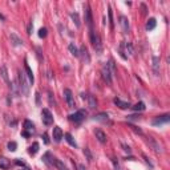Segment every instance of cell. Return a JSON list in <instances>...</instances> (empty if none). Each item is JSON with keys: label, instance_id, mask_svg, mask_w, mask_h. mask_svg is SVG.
<instances>
[{"label": "cell", "instance_id": "cell-1", "mask_svg": "<svg viewBox=\"0 0 170 170\" xmlns=\"http://www.w3.org/2000/svg\"><path fill=\"white\" fill-rule=\"evenodd\" d=\"M19 89L25 96L29 93V85L27 82V80H25V75L23 72H19Z\"/></svg>", "mask_w": 170, "mask_h": 170}, {"label": "cell", "instance_id": "cell-2", "mask_svg": "<svg viewBox=\"0 0 170 170\" xmlns=\"http://www.w3.org/2000/svg\"><path fill=\"white\" fill-rule=\"evenodd\" d=\"M91 43H92V45H93V48L96 49V52H101V50H102L101 39L95 31H91Z\"/></svg>", "mask_w": 170, "mask_h": 170}, {"label": "cell", "instance_id": "cell-3", "mask_svg": "<svg viewBox=\"0 0 170 170\" xmlns=\"http://www.w3.org/2000/svg\"><path fill=\"white\" fill-rule=\"evenodd\" d=\"M41 116H43V122H44L47 126H49V125L53 124V116H52V113H50L48 109L41 110Z\"/></svg>", "mask_w": 170, "mask_h": 170}, {"label": "cell", "instance_id": "cell-4", "mask_svg": "<svg viewBox=\"0 0 170 170\" xmlns=\"http://www.w3.org/2000/svg\"><path fill=\"white\" fill-rule=\"evenodd\" d=\"M85 117H86V112L84 109H80L75 114H70L69 118H70V121H75V122H81Z\"/></svg>", "mask_w": 170, "mask_h": 170}, {"label": "cell", "instance_id": "cell-5", "mask_svg": "<svg viewBox=\"0 0 170 170\" xmlns=\"http://www.w3.org/2000/svg\"><path fill=\"white\" fill-rule=\"evenodd\" d=\"M64 98H65L66 104L69 108H75V98H73V93L70 89H64Z\"/></svg>", "mask_w": 170, "mask_h": 170}, {"label": "cell", "instance_id": "cell-6", "mask_svg": "<svg viewBox=\"0 0 170 170\" xmlns=\"http://www.w3.org/2000/svg\"><path fill=\"white\" fill-rule=\"evenodd\" d=\"M101 73H102V77H104L105 81H106L108 84H110V82H112V72H110V68L108 64H104V65H102Z\"/></svg>", "mask_w": 170, "mask_h": 170}, {"label": "cell", "instance_id": "cell-7", "mask_svg": "<svg viewBox=\"0 0 170 170\" xmlns=\"http://www.w3.org/2000/svg\"><path fill=\"white\" fill-rule=\"evenodd\" d=\"M63 130H61V128H59V126H55L53 128V132H52V137H53V140L56 142H60L61 138H63Z\"/></svg>", "mask_w": 170, "mask_h": 170}, {"label": "cell", "instance_id": "cell-8", "mask_svg": "<svg viewBox=\"0 0 170 170\" xmlns=\"http://www.w3.org/2000/svg\"><path fill=\"white\" fill-rule=\"evenodd\" d=\"M170 120V116L169 114H164V116L161 117H155L154 120H153V125H161V124H166L169 122Z\"/></svg>", "mask_w": 170, "mask_h": 170}, {"label": "cell", "instance_id": "cell-9", "mask_svg": "<svg viewBox=\"0 0 170 170\" xmlns=\"http://www.w3.org/2000/svg\"><path fill=\"white\" fill-rule=\"evenodd\" d=\"M80 55L82 56V60L85 61V64H89L91 63V56H89V53H88V49H86V47L85 45H82L81 48H80Z\"/></svg>", "mask_w": 170, "mask_h": 170}, {"label": "cell", "instance_id": "cell-10", "mask_svg": "<svg viewBox=\"0 0 170 170\" xmlns=\"http://www.w3.org/2000/svg\"><path fill=\"white\" fill-rule=\"evenodd\" d=\"M95 134H96V138H97L101 144H105V142H106V134H105L102 130L96 129L95 130Z\"/></svg>", "mask_w": 170, "mask_h": 170}, {"label": "cell", "instance_id": "cell-11", "mask_svg": "<svg viewBox=\"0 0 170 170\" xmlns=\"http://www.w3.org/2000/svg\"><path fill=\"white\" fill-rule=\"evenodd\" d=\"M43 161H44L45 164L49 165V166H55V161H56V158L50 154V153H47V154L43 157Z\"/></svg>", "mask_w": 170, "mask_h": 170}, {"label": "cell", "instance_id": "cell-12", "mask_svg": "<svg viewBox=\"0 0 170 170\" xmlns=\"http://www.w3.org/2000/svg\"><path fill=\"white\" fill-rule=\"evenodd\" d=\"M0 73H1V77H3L4 81H6L7 84L11 86L10 79H8V70H7V66H6V65H1V68H0Z\"/></svg>", "mask_w": 170, "mask_h": 170}, {"label": "cell", "instance_id": "cell-13", "mask_svg": "<svg viewBox=\"0 0 170 170\" xmlns=\"http://www.w3.org/2000/svg\"><path fill=\"white\" fill-rule=\"evenodd\" d=\"M85 21H86L88 27H92V11L89 7L85 8Z\"/></svg>", "mask_w": 170, "mask_h": 170}, {"label": "cell", "instance_id": "cell-14", "mask_svg": "<svg viewBox=\"0 0 170 170\" xmlns=\"http://www.w3.org/2000/svg\"><path fill=\"white\" fill-rule=\"evenodd\" d=\"M120 24H121V27H122L124 32L129 31V21H128V19H126L125 16H121L120 17Z\"/></svg>", "mask_w": 170, "mask_h": 170}, {"label": "cell", "instance_id": "cell-15", "mask_svg": "<svg viewBox=\"0 0 170 170\" xmlns=\"http://www.w3.org/2000/svg\"><path fill=\"white\" fill-rule=\"evenodd\" d=\"M114 104H116L118 108H121V109H128V108H130V104H129V102L121 101L120 98H114Z\"/></svg>", "mask_w": 170, "mask_h": 170}, {"label": "cell", "instance_id": "cell-16", "mask_svg": "<svg viewBox=\"0 0 170 170\" xmlns=\"http://www.w3.org/2000/svg\"><path fill=\"white\" fill-rule=\"evenodd\" d=\"M24 68H25V72H27V76H28V81H29V84H33V81H35V77H33V73H32L31 68L28 66V64H27V63H25Z\"/></svg>", "mask_w": 170, "mask_h": 170}, {"label": "cell", "instance_id": "cell-17", "mask_svg": "<svg viewBox=\"0 0 170 170\" xmlns=\"http://www.w3.org/2000/svg\"><path fill=\"white\" fill-rule=\"evenodd\" d=\"M10 166H11L10 161L7 160L6 157H0V169L7 170V169H10Z\"/></svg>", "mask_w": 170, "mask_h": 170}, {"label": "cell", "instance_id": "cell-18", "mask_svg": "<svg viewBox=\"0 0 170 170\" xmlns=\"http://www.w3.org/2000/svg\"><path fill=\"white\" fill-rule=\"evenodd\" d=\"M155 25H157V21H155L154 17H151V19H149L148 23H146V29H148V31H151V29L155 28Z\"/></svg>", "mask_w": 170, "mask_h": 170}, {"label": "cell", "instance_id": "cell-19", "mask_svg": "<svg viewBox=\"0 0 170 170\" xmlns=\"http://www.w3.org/2000/svg\"><path fill=\"white\" fill-rule=\"evenodd\" d=\"M68 48H69V52H70V53H72L75 57H79V56H80L79 49H77V47H76V45L73 44V43H70L69 47H68Z\"/></svg>", "mask_w": 170, "mask_h": 170}, {"label": "cell", "instance_id": "cell-20", "mask_svg": "<svg viewBox=\"0 0 170 170\" xmlns=\"http://www.w3.org/2000/svg\"><path fill=\"white\" fill-rule=\"evenodd\" d=\"M65 140H66V142H68V144H69L70 146H73V148H77V144H76V141L73 140L72 134H69V133H66V134H65Z\"/></svg>", "mask_w": 170, "mask_h": 170}, {"label": "cell", "instance_id": "cell-21", "mask_svg": "<svg viewBox=\"0 0 170 170\" xmlns=\"http://www.w3.org/2000/svg\"><path fill=\"white\" fill-rule=\"evenodd\" d=\"M24 129L25 130H29V132H33L35 130V125H33V122L29 120H25L24 121Z\"/></svg>", "mask_w": 170, "mask_h": 170}, {"label": "cell", "instance_id": "cell-22", "mask_svg": "<svg viewBox=\"0 0 170 170\" xmlns=\"http://www.w3.org/2000/svg\"><path fill=\"white\" fill-rule=\"evenodd\" d=\"M88 105H89V108L91 109H95L96 106H97V101H96V98L93 97V96H88Z\"/></svg>", "mask_w": 170, "mask_h": 170}, {"label": "cell", "instance_id": "cell-23", "mask_svg": "<svg viewBox=\"0 0 170 170\" xmlns=\"http://www.w3.org/2000/svg\"><path fill=\"white\" fill-rule=\"evenodd\" d=\"M37 151H39V144L37 142H33V144L29 146V154L33 155V154H36Z\"/></svg>", "mask_w": 170, "mask_h": 170}, {"label": "cell", "instance_id": "cell-24", "mask_svg": "<svg viewBox=\"0 0 170 170\" xmlns=\"http://www.w3.org/2000/svg\"><path fill=\"white\" fill-rule=\"evenodd\" d=\"M70 17H72L73 23L76 24V27H80V25H81V23H80V17H79V13H76V12L70 13Z\"/></svg>", "mask_w": 170, "mask_h": 170}, {"label": "cell", "instance_id": "cell-25", "mask_svg": "<svg viewBox=\"0 0 170 170\" xmlns=\"http://www.w3.org/2000/svg\"><path fill=\"white\" fill-rule=\"evenodd\" d=\"M158 66H160V59L158 57H153V69H154L155 73H158L160 70H158Z\"/></svg>", "mask_w": 170, "mask_h": 170}, {"label": "cell", "instance_id": "cell-26", "mask_svg": "<svg viewBox=\"0 0 170 170\" xmlns=\"http://www.w3.org/2000/svg\"><path fill=\"white\" fill-rule=\"evenodd\" d=\"M124 47H125V52H126V53L132 56V55H133V45L130 44V43H125V44H124Z\"/></svg>", "mask_w": 170, "mask_h": 170}, {"label": "cell", "instance_id": "cell-27", "mask_svg": "<svg viewBox=\"0 0 170 170\" xmlns=\"http://www.w3.org/2000/svg\"><path fill=\"white\" fill-rule=\"evenodd\" d=\"M95 120H97V121H106L108 120V114L106 113H98L97 116H95Z\"/></svg>", "mask_w": 170, "mask_h": 170}, {"label": "cell", "instance_id": "cell-28", "mask_svg": "<svg viewBox=\"0 0 170 170\" xmlns=\"http://www.w3.org/2000/svg\"><path fill=\"white\" fill-rule=\"evenodd\" d=\"M11 40L13 41V45H21V44H23V41L20 40V39L17 37L16 35H13V33L11 35Z\"/></svg>", "mask_w": 170, "mask_h": 170}, {"label": "cell", "instance_id": "cell-29", "mask_svg": "<svg viewBox=\"0 0 170 170\" xmlns=\"http://www.w3.org/2000/svg\"><path fill=\"white\" fill-rule=\"evenodd\" d=\"M149 142H150V145L153 146V148H154V150H155V151H161V146L158 145V144H157V142H155L153 138H149Z\"/></svg>", "mask_w": 170, "mask_h": 170}, {"label": "cell", "instance_id": "cell-30", "mask_svg": "<svg viewBox=\"0 0 170 170\" xmlns=\"http://www.w3.org/2000/svg\"><path fill=\"white\" fill-rule=\"evenodd\" d=\"M133 109H134L135 112H138V110H145V104H144V102H137V104L133 106Z\"/></svg>", "mask_w": 170, "mask_h": 170}, {"label": "cell", "instance_id": "cell-31", "mask_svg": "<svg viewBox=\"0 0 170 170\" xmlns=\"http://www.w3.org/2000/svg\"><path fill=\"white\" fill-rule=\"evenodd\" d=\"M55 166H56L59 170H68V169H66V167L63 165V162H60L59 160H56V161H55Z\"/></svg>", "mask_w": 170, "mask_h": 170}, {"label": "cell", "instance_id": "cell-32", "mask_svg": "<svg viewBox=\"0 0 170 170\" xmlns=\"http://www.w3.org/2000/svg\"><path fill=\"white\" fill-rule=\"evenodd\" d=\"M109 12H108V15H109V23H110V28L113 29V27H114V24H113V13H112V8L109 7Z\"/></svg>", "mask_w": 170, "mask_h": 170}, {"label": "cell", "instance_id": "cell-33", "mask_svg": "<svg viewBox=\"0 0 170 170\" xmlns=\"http://www.w3.org/2000/svg\"><path fill=\"white\" fill-rule=\"evenodd\" d=\"M84 154L86 155V158H88L89 162H92V161H93V155H92V153H91V150H89V149H84Z\"/></svg>", "mask_w": 170, "mask_h": 170}, {"label": "cell", "instance_id": "cell-34", "mask_svg": "<svg viewBox=\"0 0 170 170\" xmlns=\"http://www.w3.org/2000/svg\"><path fill=\"white\" fill-rule=\"evenodd\" d=\"M16 148H17V144H16L15 141L8 142V149H10L11 151H15V150H16Z\"/></svg>", "mask_w": 170, "mask_h": 170}, {"label": "cell", "instance_id": "cell-35", "mask_svg": "<svg viewBox=\"0 0 170 170\" xmlns=\"http://www.w3.org/2000/svg\"><path fill=\"white\" fill-rule=\"evenodd\" d=\"M47 33H48V31H47V28H40V31H39V37H45L47 36Z\"/></svg>", "mask_w": 170, "mask_h": 170}, {"label": "cell", "instance_id": "cell-36", "mask_svg": "<svg viewBox=\"0 0 170 170\" xmlns=\"http://www.w3.org/2000/svg\"><path fill=\"white\" fill-rule=\"evenodd\" d=\"M113 161V165H114V170H120V165H118V162H117L116 160H112Z\"/></svg>", "mask_w": 170, "mask_h": 170}, {"label": "cell", "instance_id": "cell-37", "mask_svg": "<svg viewBox=\"0 0 170 170\" xmlns=\"http://www.w3.org/2000/svg\"><path fill=\"white\" fill-rule=\"evenodd\" d=\"M132 129L134 130L135 133H138V134H142V130H141V129H138V128H135V126H132Z\"/></svg>", "mask_w": 170, "mask_h": 170}, {"label": "cell", "instance_id": "cell-38", "mask_svg": "<svg viewBox=\"0 0 170 170\" xmlns=\"http://www.w3.org/2000/svg\"><path fill=\"white\" fill-rule=\"evenodd\" d=\"M122 148H124V150H125V151H128V153H130V148H129V146L122 145Z\"/></svg>", "mask_w": 170, "mask_h": 170}, {"label": "cell", "instance_id": "cell-39", "mask_svg": "<svg viewBox=\"0 0 170 170\" xmlns=\"http://www.w3.org/2000/svg\"><path fill=\"white\" fill-rule=\"evenodd\" d=\"M16 165H21V166H24V162H23V161H19V160H17V161H16Z\"/></svg>", "mask_w": 170, "mask_h": 170}, {"label": "cell", "instance_id": "cell-40", "mask_svg": "<svg viewBox=\"0 0 170 170\" xmlns=\"http://www.w3.org/2000/svg\"><path fill=\"white\" fill-rule=\"evenodd\" d=\"M79 169H80V170H86V169H85L84 165H79Z\"/></svg>", "mask_w": 170, "mask_h": 170}, {"label": "cell", "instance_id": "cell-41", "mask_svg": "<svg viewBox=\"0 0 170 170\" xmlns=\"http://www.w3.org/2000/svg\"><path fill=\"white\" fill-rule=\"evenodd\" d=\"M20 170H28V169H20Z\"/></svg>", "mask_w": 170, "mask_h": 170}]
</instances>
